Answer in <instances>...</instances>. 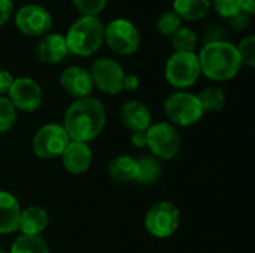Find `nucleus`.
Segmentation results:
<instances>
[{
	"label": "nucleus",
	"mask_w": 255,
	"mask_h": 253,
	"mask_svg": "<svg viewBox=\"0 0 255 253\" xmlns=\"http://www.w3.org/2000/svg\"><path fill=\"white\" fill-rule=\"evenodd\" d=\"M12 82H13L12 75L9 72H6V70H0V95L7 94Z\"/></svg>",
	"instance_id": "32"
},
{
	"label": "nucleus",
	"mask_w": 255,
	"mask_h": 253,
	"mask_svg": "<svg viewBox=\"0 0 255 253\" xmlns=\"http://www.w3.org/2000/svg\"><path fill=\"white\" fill-rule=\"evenodd\" d=\"M108 173L112 177V180L120 182V183L136 182V179H137L136 158L128 157V155L115 157L108 166Z\"/></svg>",
	"instance_id": "19"
},
{
	"label": "nucleus",
	"mask_w": 255,
	"mask_h": 253,
	"mask_svg": "<svg viewBox=\"0 0 255 253\" xmlns=\"http://www.w3.org/2000/svg\"><path fill=\"white\" fill-rule=\"evenodd\" d=\"M146 146L154 157L172 160L181 149V136L170 122H158L146 130Z\"/></svg>",
	"instance_id": "6"
},
{
	"label": "nucleus",
	"mask_w": 255,
	"mask_h": 253,
	"mask_svg": "<svg viewBox=\"0 0 255 253\" xmlns=\"http://www.w3.org/2000/svg\"><path fill=\"white\" fill-rule=\"evenodd\" d=\"M130 140H131V145L134 148L146 146V131H133Z\"/></svg>",
	"instance_id": "33"
},
{
	"label": "nucleus",
	"mask_w": 255,
	"mask_h": 253,
	"mask_svg": "<svg viewBox=\"0 0 255 253\" xmlns=\"http://www.w3.org/2000/svg\"><path fill=\"white\" fill-rule=\"evenodd\" d=\"M197 58L200 72L209 79L218 82L233 79L242 67L236 46L226 40H214L206 43Z\"/></svg>",
	"instance_id": "2"
},
{
	"label": "nucleus",
	"mask_w": 255,
	"mask_h": 253,
	"mask_svg": "<svg viewBox=\"0 0 255 253\" xmlns=\"http://www.w3.org/2000/svg\"><path fill=\"white\" fill-rule=\"evenodd\" d=\"M106 3L108 0H73L76 10L82 13V16H96L105 9Z\"/></svg>",
	"instance_id": "28"
},
{
	"label": "nucleus",
	"mask_w": 255,
	"mask_h": 253,
	"mask_svg": "<svg viewBox=\"0 0 255 253\" xmlns=\"http://www.w3.org/2000/svg\"><path fill=\"white\" fill-rule=\"evenodd\" d=\"M164 112L172 125L175 124L179 127L194 125L203 116V110L197 100V95L187 91L170 94L164 101Z\"/></svg>",
	"instance_id": "4"
},
{
	"label": "nucleus",
	"mask_w": 255,
	"mask_h": 253,
	"mask_svg": "<svg viewBox=\"0 0 255 253\" xmlns=\"http://www.w3.org/2000/svg\"><path fill=\"white\" fill-rule=\"evenodd\" d=\"M178 28H181V18L173 10L163 12L157 19V30L164 36H173Z\"/></svg>",
	"instance_id": "26"
},
{
	"label": "nucleus",
	"mask_w": 255,
	"mask_h": 253,
	"mask_svg": "<svg viewBox=\"0 0 255 253\" xmlns=\"http://www.w3.org/2000/svg\"><path fill=\"white\" fill-rule=\"evenodd\" d=\"M13 12L12 0H0V25L4 24Z\"/></svg>",
	"instance_id": "31"
},
{
	"label": "nucleus",
	"mask_w": 255,
	"mask_h": 253,
	"mask_svg": "<svg viewBox=\"0 0 255 253\" xmlns=\"http://www.w3.org/2000/svg\"><path fill=\"white\" fill-rule=\"evenodd\" d=\"M199 58L194 52H175L166 63L164 76L175 88H188L194 85L200 76Z\"/></svg>",
	"instance_id": "5"
},
{
	"label": "nucleus",
	"mask_w": 255,
	"mask_h": 253,
	"mask_svg": "<svg viewBox=\"0 0 255 253\" xmlns=\"http://www.w3.org/2000/svg\"><path fill=\"white\" fill-rule=\"evenodd\" d=\"M15 24L27 36H45L52 25V16L40 4H27L16 12Z\"/></svg>",
	"instance_id": "11"
},
{
	"label": "nucleus",
	"mask_w": 255,
	"mask_h": 253,
	"mask_svg": "<svg viewBox=\"0 0 255 253\" xmlns=\"http://www.w3.org/2000/svg\"><path fill=\"white\" fill-rule=\"evenodd\" d=\"M238 3H239L241 10H244V12H247V13H250V15L255 12L254 0H238Z\"/></svg>",
	"instance_id": "35"
},
{
	"label": "nucleus",
	"mask_w": 255,
	"mask_h": 253,
	"mask_svg": "<svg viewBox=\"0 0 255 253\" xmlns=\"http://www.w3.org/2000/svg\"><path fill=\"white\" fill-rule=\"evenodd\" d=\"M48 227V213L40 206H30L21 210L18 230L22 236H40Z\"/></svg>",
	"instance_id": "18"
},
{
	"label": "nucleus",
	"mask_w": 255,
	"mask_h": 253,
	"mask_svg": "<svg viewBox=\"0 0 255 253\" xmlns=\"http://www.w3.org/2000/svg\"><path fill=\"white\" fill-rule=\"evenodd\" d=\"M60 85L69 95L76 97V98L88 97L94 86L90 72L82 67H78V66L67 67L61 73Z\"/></svg>",
	"instance_id": "13"
},
{
	"label": "nucleus",
	"mask_w": 255,
	"mask_h": 253,
	"mask_svg": "<svg viewBox=\"0 0 255 253\" xmlns=\"http://www.w3.org/2000/svg\"><path fill=\"white\" fill-rule=\"evenodd\" d=\"M70 139L58 124H46L39 128L33 137V151L34 155L42 160H52L61 157Z\"/></svg>",
	"instance_id": "9"
},
{
	"label": "nucleus",
	"mask_w": 255,
	"mask_h": 253,
	"mask_svg": "<svg viewBox=\"0 0 255 253\" xmlns=\"http://www.w3.org/2000/svg\"><path fill=\"white\" fill-rule=\"evenodd\" d=\"M211 0H173V12L182 19L199 21L209 12Z\"/></svg>",
	"instance_id": "20"
},
{
	"label": "nucleus",
	"mask_w": 255,
	"mask_h": 253,
	"mask_svg": "<svg viewBox=\"0 0 255 253\" xmlns=\"http://www.w3.org/2000/svg\"><path fill=\"white\" fill-rule=\"evenodd\" d=\"M179 227V210L170 201H160L151 206L145 215L146 231L158 239L170 237Z\"/></svg>",
	"instance_id": "7"
},
{
	"label": "nucleus",
	"mask_w": 255,
	"mask_h": 253,
	"mask_svg": "<svg viewBox=\"0 0 255 253\" xmlns=\"http://www.w3.org/2000/svg\"><path fill=\"white\" fill-rule=\"evenodd\" d=\"M172 43L176 52H194L197 45V36L190 27H181L172 36Z\"/></svg>",
	"instance_id": "24"
},
{
	"label": "nucleus",
	"mask_w": 255,
	"mask_h": 253,
	"mask_svg": "<svg viewBox=\"0 0 255 253\" xmlns=\"http://www.w3.org/2000/svg\"><path fill=\"white\" fill-rule=\"evenodd\" d=\"M121 121L131 131H146L151 127V112L142 101H127L121 107Z\"/></svg>",
	"instance_id": "16"
},
{
	"label": "nucleus",
	"mask_w": 255,
	"mask_h": 253,
	"mask_svg": "<svg viewBox=\"0 0 255 253\" xmlns=\"http://www.w3.org/2000/svg\"><path fill=\"white\" fill-rule=\"evenodd\" d=\"M16 119V109L7 97H0V133L9 131Z\"/></svg>",
	"instance_id": "25"
},
{
	"label": "nucleus",
	"mask_w": 255,
	"mask_h": 253,
	"mask_svg": "<svg viewBox=\"0 0 255 253\" xmlns=\"http://www.w3.org/2000/svg\"><path fill=\"white\" fill-rule=\"evenodd\" d=\"M10 253H49L46 242L40 236H19L12 248Z\"/></svg>",
	"instance_id": "23"
},
{
	"label": "nucleus",
	"mask_w": 255,
	"mask_h": 253,
	"mask_svg": "<svg viewBox=\"0 0 255 253\" xmlns=\"http://www.w3.org/2000/svg\"><path fill=\"white\" fill-rule=\"evenodd\" d=\"M21 207L18 200L6 191H0V234H10L18 230Z\"/></svg>",
	"instance_id": "17"
},
{
	"label": "nucleus",
	"mask_w": 255,
	"mask_h": 253,
	"mask_svg": "<svg viewBox=\"0 0 255 253\" xmlns=\"http://www.w3.org/2000/svg\"><path fill=\"white\" fill-rule=\"evenodd\" d=\"M0 253H7V252H4V251H1V249H0Z\"/></svg>",
	"instance_id": "36"
},
{
	"label": "nucleus",
	"mask_w": 255,
	"mask_h": 253,
	"mask_svg": "<svg viewBox=\"0 0 255 253\" xmlns=\"http://www.w3.org/2000/svg\"><path fill=\"white\" fill-rule=\"evenodd\" d=\"M7 98L15 109L34 112L42 103V89L31 78H16L7 91Z\"/></svg>",
	"instance_id": "12"
},
{
	"label": "nucleus",
	"mask_w": 255,
	"mask_h": 253,
	"mask_svg": "<svg viewBox=\"0 0 255 253\" xmlns=\"http://www.w3.org/2000/svg\"><path fill=\"white\" fill-rule=\"evenodd\" d=\"M106 124V110L100 100L93 97L76 98L64 115L67 136L73 142L88 143L96 139Z\"/></svg>",
	"instance_id": "1"
},
{
	"label": "nucleus",
	"mask_w": 255,
	"mask_h": 253,
	"mask_svg": "<svg viewBox=\"0 0 255 253\" xmlns=\"http://www.w3.org/2000/svg\"><path fill=\"white\" fill-rule=\"evenodd\" d=\"M90 76L93 85H96L105 94H120L124 89V72L121 66L112 58H97L91 69Z\"/></svg>",
	"instance_id": "10"
},
{
	"label": "nucleus",
	"mask_w": 255,
	"mask_h": 253,
	"mask_svg": "<svg viewBox=\"0 0 255 253\" xmlns=\"http://www.w3.org/2000/svg\"><path fill=\"white\" fill-rule=\"evenodd\" d=\"M236 49H238L242 64H247L251 69L255 67V36L250 34L244 37L239 46H236Z\"/></svg>",
	"instance_id": "27"
},
{
	"label": "nucleus",
	"mask_w": 255,
	"mask_h": 253,
	"mask_svg": "<svg viewBox=\"0 0 255 253\" xmlns=\"http://www.w3.org/2000/svg\"><path fill=\"white\" fill-rule=\"evenodd\" d=\"M197 100H199V103L202 106L203 113L205 112L215 113V112H220L224 107V104H226V94L218 86H209V88H205V89H202L199 92Z\"/></svg>",
	"instance_id": "22"
},
{
	"label": "nucleus",
	"mask_w": 255,
	"mask_h": 253,
	"mask_svg": "<svg viewBox=\"0 0 255 253\" xmlns=\"http://www.w3.org/2000/svg\"><path fill=\"white\" fill-rule=\"evenodd\" d=\"M69 49L66 45V39L58 33L45 34L36 45V54L40 61L54 64L61 61L67 55Z\"/></svg>",
	"instance_id": "15"
},
{
	"label": "nucleus",
	"mask_w": 255,
	"mask_h": 253,
	"mask_svg": "<svg viewBox=\"0 0 255 253\" xmlns=\"http://www.w3.org/2000/svg\"><path fill=\"white\" fill-rule=\"evenodd\" d=\"M137 163V179L136 182L140 185H152L161 174V167L158 160L154 155H139L136 158Z\"/></svg>",
	"instance_id": "21"
},
{
	"label": "nucleus",
	"mask_w": 255,
	"mask_h": 253,
	"mask_svg": "<svg viewBox=\"0 0 255 253\" xmlns=\"http://www.w3.org/2000/svg\"><path fill=\"white\" fill-rule=\"evenodd\" d=\"M64 39L70 52L88 57L100 49L105 40V25L97 16H81L70 25Z\"/></svg>",
	"instance_id": "3"
},
{
	"label": "nucleus",
	"mask_w": 255,
	"mask_h": 253,
	"mask_svg": "<svg viewBox=\"0 0 255 253\" xmlns=\"http://www.w3.org/2000/svg\"><path fill=\"white\" fill-rule=\"evenodd\" d=\"M64 169L72 174H82L85 173L93 161V152L87 143L73 142L70 140L66 146L64 152L61 154Z\"/></svg>",
	"instance_id": "14"
},
{
	"label": "nucleus",
	"mask_w": 255,
	"mask_h": 253,
	"mask_svg": "<svg viewBox=\"0 0 255 253\" xmlns=\"http://www.w3.org/2000/svg\"><path fill=\"white\" fill-rule=\"evenodd\" d=\"M105 40L114 52L130 55L139 48L140 36L137 27L131 21L117 18L105 27Z\"/></svg>",
	"instance_id": "8"
},
{
	"label": "nucleus",
	"mask_w": 255,
	"mask_h": 253,
	"mask_svg": "<svg viewBox=\"0 0 255 253\" xmlns=\"http://www.w3.org/2000/svg\"><path fill=\"white\" fill-rule=\"evenodd\" d=\"M215 10L226 18H232L235 13H238L241 10L238 0H212Z\"/></svg>",
	"instance_id": "29"
},
{
	"label": "nucleus",
	"mask_w": 255,
	"mask_h": 253,
	"mask_svg": "<svg viewBox=\"0 0 255 253\" xmlns=\"http://www.w3.org/2000/svg\"><path fill=\"white\" fill-rule=\"evenodd\" d=\"M139 88V78L136 75H126L124 76V89L136 91Z\"/></svg>",
	"instance_id": "34"
},
{
	"label": "nucleus",
	"mask_w": 255,
	"mask_h": 253,
	"mask_svg": "<svg viewBox=\"0 0 255 253\" xmlns=\"http://www.w3.org/2000/svg\"><path fill=\"white\" fill-rule=\"evenodd\" d=\"M250 21H251L250 13H247V12H244V10H239L238 13H235V15L230 18V22H232V25H233L236 30H244V28H247V27L250 25Z\"/></svg>",
	"instance_id": "30"
}]
</instances>
